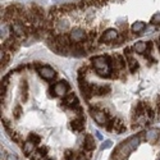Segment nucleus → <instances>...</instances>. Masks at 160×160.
I'll list each match as a JSON object with an SVG mask.
<instances>
[{"instance_id": "nucleus-21", "label": "nucleus", "mask_w": 160, "mask_h": 160, "mask_svg": "<svg viewBox=\"0 0 160 160\" xmlns=\"http://www.w3.org/2000/svg\"><path fill=\"white\" fill-rule=\"evenodd\" d=\"M76 158V154L73 150H67L64 152V160H74Z\"/></svg>"}, {"instance_id": "nucleus-14", "label": "nucleus", "mask_w": 160, "mask_h": 160, "mask_svg": "<svg viewBox=\"0 0 160 160\" xmlns=\"http://www.w3.org/2000/svg\"><path fill=\"white\" fill-rule=\"evenodd\" d=\"M127 65H128V69L131 73H135L138 68H140V63L137 59H135L133 57H128L127 58Z\"/></svg>"}, {"instance_id": "nucleus-9", "label": "nucleus", "mask_w": 160, "mask_h": 160, "mask_svg": "<svg viewBox=\"0 0 160 160\" xmlns=\"http://www.w3.org/2000/svg\"><path fill=\"white\" fill-rule=\"evenodd\" d=\"M112 91L109 85H94V96H105Z\"/></svg>"}, {"instance_id": "nucleus-28", "label": "nucleus", "mask_w": 160, "mask_h": 160, "mask_svg": "<svg viewBox=\"0 0 160 160\" xmlns=\"http://www.w3.org/2000/svg\"><path fill=\"white\" fill-rule=\"evenodd\" d=\"M95 133H96V136H98V138H99V140H102V136L100 135V132H95Z\"/></svg>"}, {"instance_id": "nucleus-17", "label": "nucleus", "mask_w": 160, "mask_h": 160, "mask_svg": "<svg viewBox=\"0 0 160 160\" xmlns=\"http://www.w3.org/2000/svg\"><path fill=\"white\" fill-rule=\"evenodd\" d=\"M127 142L129 143V146L133 149V150H136L137 149V146L140 145V142H141V136L140 135H135V136H131L129 138H127Z\"/></svg>"}, {"instance_id": "nucleus-30", "label": "nucleus", "mask_w": 160, "mask_h": 160, "mask_svg": "<svg viewBox=\"0 0 160 160\" xmlns=\"http://www.w3.org/2000/svg\"><path fill=\"white\" fill-rule=\"evenodd\" d=\"M45 160H51V159H45Z\"/></svg>"}, {"instance_id": "nucleus-3", "label": "nucleus", "mask_w": 160, "mask_h": 160, "mask_svg": "<svg viewBox=\"0 0 160 160\" xmlns=\"http://www.w3.org/2000/svg\"><path fill=\"white\" fill-rule=\"evenodd\" d=\"M68 91H69V83L67 81H59L50 86L51 96H54V98H63L67 95Z\"/></svg>"}, {"instance_id": "nucleus-23", "label": "nucleus", "mask_w": 160, "mask_h": 160, "mask_svg": "<svg viewBox=\"0 0 160 160\" xmlns=\"http://www.w3.org/2000/svg\"><path fill=\"white\" fill-rule=\"evenodd\" d=\"M151 23H152V24H159V23H160V13H156L155 16H152Z\"/></svg>"}, {"instance_id": "nucleus-12", "label": "nucleus", "mask_w": 160, "mask_h": 160, "mask_svg": "<svg viewBox=\"0 0 160 160\" xmlns=\"http://www.w3.org/2000/svg\"><path fill=\"white\" fill-rule=\"evenodd\" d=\"M37 149V145H35L33 142H31V141H26L24 143H23V146H22V150H23V154L26 155V156H31V154H33L35 152V150Z\"/></svg>"}, {"instance_id": "nucleus-15", "label": "nucleus", "mask_w": 160, "mask_h": 160, "mask_svg": "<svg viewBox=\"0 0 160 160\" xmlns=\"http://www.w3.org/2000/svg\"><path fill=\"white\" fill-rule=\"evenodd\" d=\"M146 49H148V42H145V41H137L132 46L133 52H137V54H145Z\"/></svg>"}, {"instance_id": "nucleus-2", "label": "nucleus", "mask_w": 160, "mask_h": 160, "mask_svg": "<svg viewBox=\"0 0 160 160\" xmlns=\"http://www.w3.org/2000/svg\"><path fill=\"white\" fill-rule=\"evenodd\" d=\"M132 151H133V149L131 148L129 143L126 140V141H123L121 145H118L115 148V150L112 154V158L114 160H127Z\"/></svg>"}, {"instance_id": "nucleus-16", "label": "nucleus", "mask_w": 160, "mask_h": 160, "mask_svg": "<svg viewBox=\"0 0 160 160\" xmlns=\"http://www.w3.org/2000/svg\"><path fill=\"white\" fill-rule=\"evenodd\" d=\"M145 28H146V23L142 22V21H136L135 23L131 26V31H132L133 33H140V32H142Z\"/></svg>"}, {"instance_id": "nucleus-1", "label": "nucleus", "mask_w": 160, "mask_h": 160, "mask_svg": "<svg viewBox=\"0 0 160 160\" xmlns=\"http://www.w3.org/2000/svg\"><path fill=\"white\" fill-rule=\"evenodd\" d=\"M90 114H91V117H92V119L99 124V126H102V127H105L106 124H108V122L110 121V119L113 118L112 115H110V113H108V112H105L104 109H100V106H91L90 108Z\"/></svg>"}, {"instance_id": "nucleus-4", "label": "nucleus", "mask_w": 160, "mask_h": 160, "mask_svg": "<svg viewBox=\"0 0 160 160\" xmlns=\"http://www.w3.org/2000/svg\"><path fill=\"white\" fill-rule=\"evenodd\" d=\"M68 35H69V38L76 44H82L87 41V32L81 28H73Z\"/></svg>"}, {"instance_id": "nucleus-29", "label": "nucleus", "mask_w": 160, "mask_h": 160, "mask_svg": "<svg viewBox=\"0 0 160 160\" xmlns=\"http://www.w3.org/2000/svg\"><path fill=\"white\" fill-rule=\"evenodd\" d=\"M158 49H159V51H160V37H159V40H158Z\"/></svg>"}, {"instance_id": "nucleus-7", "label": "nucleus", "mask_w": 160, "mask_h": 160, "mask_svg": "<svg viewBox=\"0 0 160 160\" xmlns=\"http://www.w3.org/2000/svg\"><path fill=\"white\" fill-rule=\"evenodd\" d=\"M63 105L65 106V108H69V109H77V108H79V101H78L77 96L73 94V92H71V94L64 96Z\"/></svg>"}, {"instance_id": "nucleus-22", "label": "nucleus", "mask_w": 160, "mask_h": 160, "mask_svg": "<svg viewBox=\"0 0 160 160\" xmlns=\"http://www.w3.org/2000/svg\"><path fill=\"white\" fill-rule=\"evenodd\" d=\"M9 135H10V137H12L13 140H14L17 143H19V142H21V137H19V135H18L17 132H13V131H10Z\"/></svg>"}, {"instance_id": "nucleus-25", "label": "nucleus", "mask_w": 160, "mask_h": 160, "mask_svg": "<svg viewBox=\"0 0 160 160\" xmlns=\"http://www.w3.org/2000/svg\"><path fill=\"white\" fill-rule=\"evenodd\" d=\"M112 143H113V142H112L110 140H106V141H105V142L101 145V149H102V150H105V149H109L110 146H112Z\"/></svg>"}, {"instance_id": "nucleus-20", "label": "nucleus", "mask_w": 160, "mask_h": 160, "mask_svg": "<svg viewBox=\"0 0 160 160\" xmlns=\"http://www.w3.org/2000/svg\"><path fill=\"white\" fill-rule=\"evenodd\" d=\"M42 158H44V155L40 152V150H38V148L35 150V152L33 154H31V156H30V160H42Z\"/></svg>"}, {"instance_id": "nucleus-26", "label": "nucleus", "mask_w": 160, "mask_h": 160, "mask_svg": "<svg viewBox=\"0 0 160 160\" xmlns=\"http://www.w3.org/2000/svg\"><path fill=\"white\" fill-rule=\"evenodd\" d=\"M38 150H40V152H41L44 156H46L48 152H49V148H48V146H44V148L41 146V148H38Z\"/></svg>"}, {"instance_id": "nucleus-6", "label": "nucleus", "mask_w": 160, "mask_h": 160, "mask_svg": "<svg viewBox=\"0 0 160 160\" xmlns=\"http://www.w3.org/2000/svg\"><path fill=\"white\" fill-rule=\"evenodd\" d=\"M38 74L41 78L46 79V81H51V79H54L55 76H57V72L51 68V67L49 65H42V67H40V68L37 69Z\"/></svg>"}, {"instance_id": "nucleus-5", "label": "nucleus", "mask_w": 160, "mask_h": 160, "mask_svg": "<svg viewBox=\"0 0 160 160\" xmlns=\"http://www.w3.org/2000/svg\"><path fill=\"white\" fill-rule=\"evenodd\" d=\"M119 37V32L115 28H109L106 30L99 38V42L101 44H106V42H110V41H115V40Z\"/></svg>"}, {"instance_id": "nucleus-31", "label": "nucleus", "mask_w": 160, "mask_h": 160, "mask_svg": "<svg viewBox=\"0 0 160 160\" xmlns=\"http://www.w3.org/2000/svg\"><path fill=\"white\" fill-rule=\"evenodd\" d=\"M158 160H160V159H158Z\"/></svg>"}, {"instance_id": "nucleus-8", "label": "nucleus", "mask_w": 160, "mask_h": 160, "mask_svg": "<svg viewBox=\"0 0 160 160\" xmlns=\"http://www.w3.org/2000/svg\"><path fill=\"white\" fill-rule=\"evenodd\" d=\"M85 126H86V118H85V115H78L77 118H74L73 121L71 122V128L74 132H78V133L85 129Z\"/></svg>"}, {"instance_id": "nucleus-18", "label": "nucleus", "mask_w": 160, "mask_h": 160, "mask_svg": "<svg viewBox=\"0 0 160 160\" xmlns=\"http://www.w3.org/2000/svg\"><path fill=\"white\" fill-rule=\"evenodd\" d=\"M27 140L31 141V142H33V143L37 145V146L41 143V136H38L37 133H30L28 137H27Z\"/></svg>"}, {"instance_id": "nucleus-24", "label": "nucleus", "mask_w": 160, "mask_h": 160, "mask_svg": "<svg viewBox=\"0 0 160 160\" xmlns=\"http://www.w3.org/2000/svg\"><path fill=\"white\" fill-rule=\"evenodd\" d=\"M21 112H22V109L19 108V106H17V108H16L14 110H13V113H14V114H13V117H14V119H18V118L21 117Z\"/></svg>"}, {"instance_id": "nucleus-10", "label": "nucleus", "mask_w": 160, "mask_h": 160, "mask_svg": "<svg viewBox=\"0 0 160 160\" xmlns=\"http://www.w3.org/2000/svg\"><path fill=\"white\" fill-rule=\"evenodd\" d=\"M160 138V131L159 129H150L145 133V141L150 143H156Z\"/></svg>"}, {"instance_id": "nucleus-19", "label": "nucleus", "mask_w": 160, "mask_h": 160, "mask_svg": "<svg viewBox=\"0 0 160 160\" xmlns=\"http://www.w3.org/2000/svg\"><path fill=\"white\" fill-rule=\"evenodd\" d=\"M21 88H22V99L26 101L28 99V85L26 81H23V83L21 85Z\"/></svg>"}, {"instance_id": "nucleus-11", "label": "nucleus", "mask_w": 160, "mask_h": 160, "mask_svg": "<svg viewBox=\"0 0 160 160\" xmlns=\"http://www.w3.org/2000/svg\"><path fill=\"white\" fill-rule=\"evenodd\" d=\"M127 131V127L124 124V122L119 118H114V127H113V132L117 135H122Z\"/></svg>"}, {"instance_id": "nucleus-13", "label": "nucleus", "mask_w": 160, "mask_h": 160, "mask_svg": "<svg viewBox=\"0 0 160 160\" xmlns=\"http://www.w3.org/2000/svg\"><path fill=\"white\" fill-rule=\"evenodd\" d=\"M96 148V143H95V138L92 137L91 135H86L85 140H83V149L86 151H92Z\"/></svg>"}, {"instance_id": "nucleus-27", "label": "nucleus", "mask_w": 160, "mask_h": 160, "mask_svg": "<svg viewBox=\"0 0 160 160\" xmlns=\"http://www.w3.org/2000/svg\"><path fill=\"white\" fill-rule=\"evenodd\" d=\"M77 160H90V159H87L86 158V155H85V152H81L78 156H77Z\"/></svg>"}]
</instances>
